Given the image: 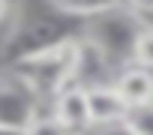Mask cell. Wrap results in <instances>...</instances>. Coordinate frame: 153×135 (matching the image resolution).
<instances>
[{
	"mask_svg": "<svg viewBox=\"0 0 153 135\" xmlns=\"http://www.w3.org/2000/svg\"><path fill=\"white\" fill-rule=\"evenodd\" d=\"M132 60L153 69V24H144L138 30V39H135V48H132Z\"/></svg>",
	"mask_w": 153,
	"mask_h": 135,
	"instance_id": "30bf717a",
	"label": "cell"
},
{
	"mask_svg": "<svg viewBox=\"0 0 153 135\" xmlns=\"http://www.w3.org/2000/svg\"><path fill=\"white\" fill-rule=\"evenodd\" d=\"M123 3L129 6V9H135L141 18H147V15H153V0H123Z\"/></svg>",
	"mask_w": 153,
	"mask_h": 135,
	"instance_id": "7c38bea8",
	"label": "cell"
},
{
	"mask_svg": "<svg viewBox=\"0 0 153 135\" xmlns=\"http://www.w3.org/2000/svg\"><path fill=\"white\" fill-rule=\"evenodd\" d=\"M84 135H135V132L129 129L126 120H114V123H93Z\"/></svg>",
	"mask_w": 153,
	"mask_h": 135,
	"instance_id": "8fae6325",
	"label": "cell"
},
{
	"mask_svg": "<svg viewBox=\"0 0 153 135\" xmlns=\"http://www.w3.org/2000/svg\"><path fill=\"white\" fill-rule=\"evenodd\" d=\"M141 27H144V18L123 3L117 9H108L102 15L87 18L84 36H90L96 45H102V51L117 66H123V63L132 60V48H135V39H138Z\"/></svg>",
	"mask_w": 153,
	"mask_h": 135,
	"instance_id": "7a4b0ae2",
	"label": "cell"
},
{
	"mask_svg": "<svg viewBox=\"0 0 153 135\" xmlns=\"http://www.w3.org/2000/svg\"><path fill=\"white\" fill-rule=\"evenodd\" d=\"M27 135H69V132H66V126L48 111V105H45V108L33 117V123L27 126Z\"/></svg>",
	"mask_w": 153,
	"mask_h": 135,
	"instance_id": "9c48e42d",
	"label": "cell"
},
{
	"mask_svg": "<svg viewBox=\"0 0 153 135\" xmlns=\"http://www.w3.org/2000/svg\"><path fill=\"white\" fill-rule=\"evenodd\" d=\"M111 81H114V87L120 90V96L126 99L129 108L153 99V69H147V66H141L135 60L117 66V72H114Z\"/></svg>",
	"mask_w": 153,
	"mask_h": 135,
	"instance_id": "5b68a950",
	"label": "cell"
},
{
	"mask_svg": "<svg viewBox=\"0 0 153 135\" xmlns=\"http://www.w3.org/2000/svg\"><path fill=\"white\" fill-rule=\"evenodd\" d=\"M87 99H90L93 123H114V120H126V114H129V105L120 96V90L114 87V81L87 87Z\"/></svg>",
	"mask_w": 153,
	"mask_h": 135,
	"instance_id": "8992f818",
	"label": "cell"
},
{
	"mask_svg": "<svg viewBox=\"0 0 153 135\" xmlns=\"http://www.w3.org/2000/svg\"><path fill=\"white\" fill-rule=\"evenodd\" d=\"M78 36H81V33H75V36H69V39L51 45V48H42V51H36V54H27V57L9 63V66H15V69L36 87V93L45 99V105H48V99H51L57 90H63L66 84H72Z\"/></svg>",
	"mask_w": 153,
	"mask_h": 135,
	"instance_id": "6da1fadb",
	"label": "cell"
},
{
	"mask_svg": "<svg viewBox=\"0 0 153 135\" xmlns=\"http://www.w3.org/2000/svg\"><path fill=\"white\" fill-rule=\"evenodd\" d=\"M51 9L66 15V18H93V15H102L108 9H117L123 6V0H48Z\"/></svg>",
	"mask_w": 153,
	"mask_h": 135,
	"instance_id": "52a82bcc",
	"label": "cell"
},
{
	"mask_svg": "<svg viewBox=\"0 0 153 135\" xmlns=\"http://www.w3.org/2000/svg\"><path fill=\"white\" fill-rule=\"evenodd\" d=\"M126 123L135 135H153V99L141 102V105H132L129 114H126Z\"/></svg>",
	"mask_w": 153,
	"mask_h": 135,
	"instance_id": "ba28073f",
	"label": "cell"
},
{
	"mask_svg": "<svg viewBox=\"0 0 153 135\" xmlns=\"http://www.w3.org/2000/svg\"><path fill=\"white\" fill-rule=\"evenodd\" d=\"M48 111L66 126L69 135H84L93 126L90 99H87V87L84 84H66L63 90H57L48 99Z\"/></svg>",
	"mask_w": 153,
	"mask_h": 135,
	"instance_id": "277c9868",
	"label": "cell"
},
{
	"mask_svg": "<svg viewBox=\"0 0 153 135\" xmlns=\"http://www.w3.org/2000/svg\"><path fill=\"white\" fill-rule=\"evenodd\" d=\"M12 15V3H9V0H0V21H6Z\"/></svg>",
	"mask_w": 153,
	"mask_h": 135,
	"instance_id": "5bb4252c",
	"label": "cell"
},
{
	"mask_svg": "<svg viewBox=\"0 0 153 135\" xmlns=\"http://www.w3.org/2000/svg\"><path fill=\"white\" fill-rule=\"evenodd\" d=\"M0 135H27V129H21V126H9V123H0Z\"/></svg>",
	"mask_w": 153,
	"mask_h": 135,
	"instance_id": "4fadbf2b",
	"label": "cell"
},
{
	"mask_svg": "<svg viewBox=\"0 0 153 135\" xmlns=\"http://www.w3.org/2000/svg\"><path fill=\"white\" fill-rule=\"evenodd\" d=\"M42 105H45V99L36 93V87L15 66L0 69V123L27 129L33 123V117L42 111Z\"/></svg>",
	"mask_w": 153,
	"mask_h": 135,
	"instance_id": "3957f363",
	"label": "cell"
}]
</instances>
